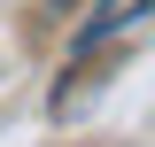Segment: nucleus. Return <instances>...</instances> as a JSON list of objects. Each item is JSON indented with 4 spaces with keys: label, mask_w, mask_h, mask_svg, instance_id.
<instances>
[]
</instances>
